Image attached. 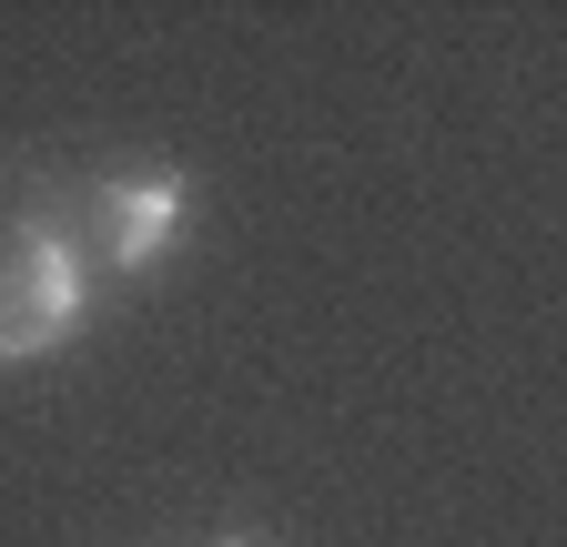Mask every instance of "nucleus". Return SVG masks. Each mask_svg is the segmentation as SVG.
<instances>
[{"instance_id": "obj_1", "label": "nucleus", "mask_w": 567, "mask_h": 547, "mask_svg": "<svg viewBox=\"0 0 567 547\" xmlns=\"http://www.w3.org/2000/svg\"><path fill=\"white\" fill-rule=\"evenodd\" d=\"M183 214H193V183H183V173H122V183L102 193V234H112V274H153V264L173 254Z\"/></svg>"}, {"instance_id": "obj_2", "label": "nucleus", "mask_w": 567, "mask_h": 547, "mask_svg": "<svg viewBox=\"0 0 567 547\" xmlns=\"http://www.w3.org/2000/svg\"><path fill=\"white\" fill-rule=\"evenodd\" d=\"M0 264H11L21 285H31V295H41L71 334H82V314H92V274H82V244H71L51 214H31V224L11 234V254H0Z\"/></svg>"}, {"instance_id": "obj_3", "label": "nucleus", "mask_w": 567, "mask_h": 547, "mask_svg": "<svg viewBox=\"0 0 567 547\" xmlns=\"http://www.w3.org/2000/svg\"><path fill=\"white\" fill-rule=\"evenodd\" d=\"M51 345H71V324L21 285L11 264H0V365H31V355H51Z\"/></svg>"}, {"instance_id": "obj_4", "label": "nucleus", "mask_w": 567, "mask_h": 547, "mask_svg": "<svg viewBox=\"0 0 567 547\" xmlns=\"http://www.w3.org/2000/svg\"><path fill=\"white\" fill-rule=\"evenodd\" d=\"M213 547H254V537H213Z\"/></svg>"}]
</instances>
